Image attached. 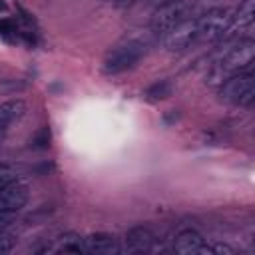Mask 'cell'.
I'll use <instances>...</instances> for the list:
<instances>
[{
    "mask_svg": "<svg viewBox=\"0 0 255 255\" xmlns=\"http://www.w3.org/2000/svg\"><path fill=\"white\" fill-rule=\"evenodd\" d=\"M253 58H255V42L251 38L239 40L219 56V60L213 64V72L209 74L207 82L221 84L227 76L247 70L253 64Z\"/></svg>",
    "mask_w": 255,
    "mask_h": 255,
    "instance_id": "cell-1",
    "label": "cell"
},
{
    "mask_svg": "<svg viewBox=\"0 0 255 255\" xmlns=\"http://www.w3.org/2000/svg\"><path fill=\"white\" fill-rule=\"evenodd\" d=\"M145 52H147V42L145 40H141V38L124 40L106 54V58L102 62V70L110 76L122 74L129 68H133L145 56Z\"/></svg>",
    "mask_w": 255,
    "mask_h": 255,
    "instance_id": "cell-2",
    "label": "cell"
},
{
    "mask_svg": "<svg viewBox=\"0 0 255 255\" xmlns=\"http://www.w3.org/2000/svg\"><path fill=\"white\" fill-rule=\"evenodd\" d=\"M219 96L233 106H251L255 98V80L251 72H237L219 84Z\"/></svg>",
    "mask_w": 255,
    "mask_h": 255,
    "instance_id": "cell-3",
    "label": "cell"
},
{
    "mask_svg": "<svg viewBox=\"0 0 255 255\" xmlns=\"http://www.w3.org/2000/svg\"><path fill=\"white\" fill-rule=\"evenodd\" d=\"M233 12L229 8H213L197 18V40L201 42H219L223 40L227 28L231 26Z\"/></svg>",
    "mask_w": 255,
    "mask_h": 255,
    "instance_id": "cell-4",
    "label": "cell"
},
{
    "mask_svg": "<svg viewBox=\"0 0 255 255\" xmlns=\"http://www.w3.org/2000/svg\"><path fill=\"white\" fill-rule=\"evenodd\" d=\"M197 42V18H185L163 34V48L167 52H183Z\"/></svg>",
    "mask_w": 255,
    "mask_h": 255,
    "instance_id": "cell-5",
    "label": "cell"
},
{
    "mask_svg": "<svg viewBox=\"0 0 255 255\" xmlns=\"http://www.w3.org/2000/svg\"><path fill=\"white\" fill-rule=\"evenodd\" d=\"M185 18H189V16L185 14L183 0H179V2H171V4H161L159 10L153 14L149 26L155 34H165L169 28H173L175 24H179Z\"/></svg>",
    "mask_w": 255,
    "mask_h": 255,
    "instance_id": "cell-6",
    "label": "cell"
},
{
    "mask_svg": "<svg viewBox=\"0 0 255 255\" xmlns=\"http://www.w3.org/2000/svg\"><path fill=\"white\" fill-rule=\"evenodd\" d=\"M173 251L179 255H211V245L195 229H183L177 233Z\"/></svg>",
    "mask_w": 255,
    "mask_h": 255,
    "instance_id": "cell-7",
    "label": "cell"
},
{
    "mask_svg": "<svg viewBox=\"0 0 255 255\" xmlns=\"http://www.w3.org/2000/svg\"><path fill=\"white\" fill-rule=\"evenodd\" d=\"M26 201H28V187L18 181H12L10 185L0 189V211L16 213L26 205Z\"/></svg>",
    "mask_w": 255,
    "mask_h": 255,
    "instance_id": "cell-8",
    "label": "cell"
},
{
    "mask_svg": "<svg viewBox=\"0 0 255 255\" xmlns=\"http://www.w3.org/2000/svg\"><path fill=\"white\" fill-rule=\"evenodd\" d=\"M153 243H155V235L149 227L137 225L126 233V251L129 253H149L153 251Z\"/></svg>",
    "mask_w": 255,
    "mask_h": 255,
    "instance_id": "cell-9",
    "label": "cell"
},
{
    "mask_svg": "<svg viewBox=\"0 0 255 255\" xmlns=\"http://www.w3.org/2000/svg\"><path fill=\"white\" fill-rule=\"evenodd\" d=\"M84 249L92 255H118L122 251L118 239L108 233H92L84 237Z\"/></svg>",
    "mask_w": 255,
    "mask_h": 255,
    "instance_id": "cell-10",
    "label": "cell"
},
{
    "mask_svg": "<svg viewBox=\"0 0 255 255\" xmlns=\"http://www.w3.org/2000/svg\"><path fill=\"white\" fill-rule=\"evenodd\" d=\"M24 112H26V102L20 100V98L2 102L0 104V124L8 128L12 122H16L18 118H22Z\"/></svg>",
    "mask_w": 255,
    "mask_h": 255,
    "instance_id": "cell-11",
    "label": "cell"
},
{
    "mask_svg": "<svg viewBox=\"0 0 255 255\" xmlns=\"http://www.w3.org/2000/svg\"><path fill=\"white\" fill-rule=\"evenodd\" d=\"M171 92H173L171 82L159 80V82L151 84V86L143 92V96H145V100H149V102H161V100H167V98L171 96Z\"/></svg>",
    "mask_w": 255,
    "mask_h": 255,
    "instance_id": "cell-12",
    "label": "cell"
},
{
    "mask_svg": "<svg viewBox=\"0 0 255 255\" xmlns=\"http://www.w3.org/2000/svg\"><path fill=\"white\" fill-rule=\"evenodd\" d=\"M56 251H64V253H86L84 249V237L76 235V233H66L58 239V247Z\"/></svg>",
    "mask_w": 255,
    "mask_h": 255,
    "instance_id": "cell-13",
    "label": "cell"
},
{
    "mask_svg": "<svg viewBox=\"0 0 255 255\" xmlns=\"http://www.w3.org/2000/svg\"><path fill=\"white\" fill-rule=\"evenodd\" d=\"M50 128H40L36 131V135L32 137V145L34 147H48L50 145Z\"/></svg>",
    "mask_w": 255,
    "mask_h": 255,
    "instance_id": "cell-14",
    "label": "cell"
},
{
    "mask_svg": "<svg viewBox=\"0 0 255 255\" xmlns=\"http://www.w3.org/2000/svg\"><path fill=\"white\" fill-rule=\"evenodd\" d=\"M16 179H18V171L16 169H12L8 165H0V189L6 187V185H10Z\"/></svg>",
    "mask_w": 255,
    "mask_h": 255,
    "instance_id": "cell-15",
    "label": "cell"
},
{
    "mask_svg": "<svg viewBox=\"0 0 255 255\" xmlns=\"http://www.w3.org/2000/svg\"><path fill=\"white\" fill-rule=\"evenodd\" d=\"M14 245H16V239H14L12 235H8V233H0V255L10 253V251L14 249Z\"/></svg>",
    "mask_w": 255,
    "mask_h": 255,
    "instance_id": "cell-16",
    "label": "cell"
},
{
    "mask_svg": "<svg viewBox=\"0 0 255 255\" xmlns=\"http://www.w3.org/2000/svg\"><path fill=\"white\" fill-rule=\"evenodd\" d=\"M237 251L227 245V243H213L211 245V255H235Z\"/></svg>",
    "mask_w": 255,
    "mask_h": 255,
    "instance_id": "cell-17",
    "label": "cell"
},
{
    "mask_svg": "<svg viewBox=\"0 0 255 255\" xmlns=\"http://www.w3.org/2000/svg\"><path fill=\"white\" fill-rule=\"evenodd\" d=\"M14 219V213H6V211H0V229H4L10 221Z\"/></svg>",
    "mask_w": 255,
    "mask_h": 255,
    "instance_id": "cell-18",
    "label": "cell"
},
{
    "mask_svg": "<svg viewBox=\"0 0 255 255\" xmlns=\"http://www.w3.org/2000/svg\"><path fill=\"white\" fill-rule=\"evenodd\" d=\"M8 32H14L12 24L10 22H0V34H8Z\"/></svg>",
    "mask_w": 255,
    "mask_h": 255,
    "instance_id": "cell-19",
    "label": "cell"
},
{
    "mask_svg": "<svg viewBox=\"0 0 255 255\" xmlns=\"http://www.w3.org/2000/svg\"><path fill=\"white\" fill-rule=\"evenodd\" d=\"M135 0H116V4L120 6V8H128V6H131Z\"/></svg>",
    "mask_w": 255,
    "mask_h": 255,
    "instance_id": "cell-20",
    "label": "cell"
},
{
    "mask_svg": "<svg viewBox=\"0 0 255 255\" xmlns=\"http://www.w3.org/2000/svg\"><path fill=\"white\" fill-rule=\"evenodd\" d=\"M149 2H151V4H153V6H161V4H163V2H165V0H149Z\"/></svg>",
    "mask_w": 255,
    "mask_h": 255,
    "instance_id": "cell-21",
    "label": "cell"
},
{
    "mask_svg": "<svg viewBox=\"0 0 255 255\" xmlns=\"http://www.w3.org/2000/svg\"><path fill=\"white\" fill-rule=\"evenodd\" d=\"M171 2H179V0H165L163 4H171Z\"/></svg>",
    "mask_w": 255,
    "mask_h": 255,
    "instance_id": "cell-22",
    "label": "cell"
}]
</instances>
